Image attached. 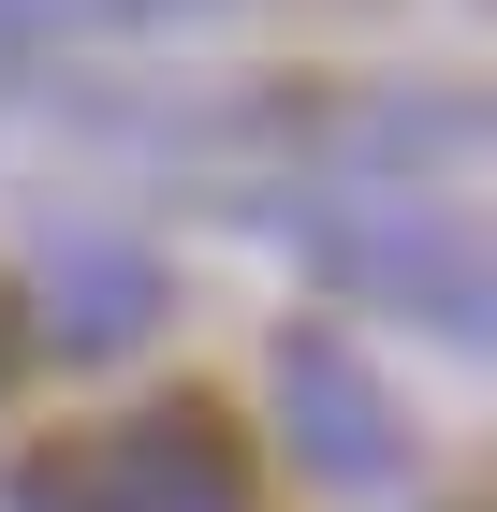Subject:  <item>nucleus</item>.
Returning a JSON list of instances; mask_svg holds the SVG:
<instances>
[{
  "mask_svg": "<svg viewBox=\"0 0 497 512\" xmlns=\"http://www.w3.org/2000/svg\"><path fill=\"white\" fill-rule=\"evenodd\" d=\"M15 512H249V454H234L220 410H132V425H88L59 454L15 469Z\"/></svg>",
  "mask_w": 497,
  "mask_h": 512,
  "instance_id": "obj_1",
  "label": "nucleus"
},
{
  "mask_svg": "<svg viewBox=\"0 0 497 512\" xmlns=\"http://www.w3.org/2000/svg\"><path fill=\"white\" fill-rule=\"evenodd\" d=\"M307 249L366 293H395L410 322L497 352V235L483 220H454V205H307Z\"/></svg>",
  "mask_w": 497,
  "mask_h": 512,
  "instance_id": "obj_2",
  "label": "nucleus"
},
{
  "mask_svg": "<svg viewBox=\"0 0 497 512\" xmlns=\"http://www.w3.org/2000/svg\"><path fill=\"white\" fill-rule=\"evenodd\" d=\"M278 425H293V454L322 483H395V395L366 381V352H351L337 322H293L278 337Z\"/></svg>",
  "mask_w": 497,
  "mask_h": 512,
  "instance_id": "obj_3",
  "label": "nucleus"
},
{
  "mask_svg": "<svg viewBox=\"0 0 497 512\" xmlns=\"http://www.w3.org/2000/svg\"><path fill=\"white\" fill-rule=\"evenodd\" d=\"M30 293H44V337H59V352H132L161 322V264L132 235H88V220H59V235L30 249Z\"/></svg>",
  "mask_w": 497,
  "mask_h": 512,
  "instance_id": "obj_4",
  "label": "nucleus"
},
{
  "mask_svg": "<svg viewBox=\"0 0 497 512\" xmlns=\"http://www.w3.org/2000/svg\"><path fill=\"white\" fill-rule=\"evenodd\" d=\"M30 44H59V30H147V15H191V0H0Z\"/></svg>",
  "mask_w": 497,
  "mask_h": 512,
  "instance_id": "obj_5",
  "label": "nucleus"
},
{
  "mask_svg": "<svg viewBox=\"0 0 497 512\" xmlns=\"http://www.w3.org/2000/svg\"><path fill=\"white\" fill-rule=\"evenodd\" d=\"M15 59H30V30H15V15H0V74H15Z\"/></svg>",
  "mask_w": 497,
  "mask_h": 512,
  "instance_id": "obj_6",
  "label": "nucleus"
}]
</instances>
